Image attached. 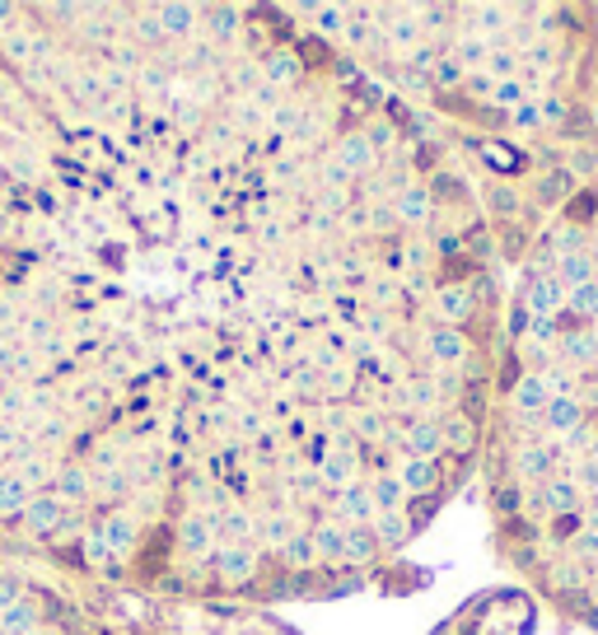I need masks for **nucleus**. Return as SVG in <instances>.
Listing matches in <instances>:
<instances>
[{
  "label": "nucleus",
  "instance_id": "f257e3e1",
  "mask_svg": "<svg viewBox=\"0 0 598 635\" xmlns=\"http://www.w3.org/2000/svg\"><path fill=\"white\" fill-rule=\"evenodd\" d=\"M211 575L225 588H249L262 579V547H243V542H220L211 556Z\"/></svg>",
  "mask_w": 598,
  "mask_h": 635
},
{
  "label": "nucleus",
  "instance_id": "f03ea898",
  "mask_svg": "<svg viewBox=\"0 0 598 635\" xmlns=\"http://www.w3.org/2000/svg\"><path fill=\"white\" fill-rule=\"evenodd\" d=\"M173 547H179L183 561H211L215 547H220V528L215 518L202 514V510H187L173 518Z\"/></svg>",
  "mask_w": 598,
  "mask_h": 635
},
{
  "label": "nucleus",
  "instance_id": "7ed1b4c3",
  "mask_svg": "<svg viewBox=\"0 0 598 635\" xmlns=\"http://www.w3.org/2000/svg\"><path fill=\"white\" fill-rule=\"evenodd\" d=\"M420 346H426L430 370H463L473 360V342L463 327H445V323H426L420 332Z\"/></svg>",
  "mask_w": 598,
  "mask_h": 635
},
{
  "label": "nucleus",
  "instance_id": "20e7f679",
  "mask_svg": "<svg viewBox=\"0 0 598 635\" xmlns=\"http://www.w3.org/2000/svg\"><path fill=\"white\" fill-rule=\"evenodd\" d=\"M323 159H327L332 169H342V173L351 178V183H365V178H369L374 169H379V150H374V141H369L365 131H346L342 141L332 145Z\"/></svg>",
  "mask_w": 598,
  "mask_h": 635
},
{
  "label": "nucleus",
  "instance_id": "39448f33",
  "mask_svg": "<svg viewBox=\"0 0 598 635\" xmlns=\"http://www.w3.org/2000/svg\"><path fill=\"white\" fill-rule=\"evenodd\" d=\"M393 476L403 482V491L412 495V501H420V495H439L445 491V458H403L393 467Z\"/></svg>",
  "mask_w": 598,
  "mask_h": 635
},
{
  "label": "nucleus",
  "instance_id": "423d86ee",
  "mask_svg": "<svg viewBox=\"0 0 598 635\" xmlns=\"http://www.w3.org/2000/svg\"><path fill=\"white\" fill-rule=\"evenodd\" d=\"M388 206H393V220L403 224V230H426V224L435 220V211H439L435 206V192L426 183H407L403 192L388 201Z\"/></svg>",
  "mask_w": 598,
  "mask_h": 635
},
{
  "label": "nucleus",
  "instance_id": "0eeeda50",
  "mask_svg": "<svg viewBox=\"0 0 598 635\" xmlns=\"http://www.w3.org/2000/svg\"><path fill=\"white\" fill-rule=\"evenodd\" d=\"M397 453L403 458H445V430H439V421L397 425Z\"/></svg>",
  "mask_w": 598,
  "mask_h": 635
},
{
  "label": "nucleus",
  "instance_id": "6e6552de",
  "mask_svg": "<svg viewBox=\"0 0 598 635\" xmlns=\"http://www.w3.org/2000/svg\"><path fill=\"white\" fill-rule=\"evenodd\" d=\"M71 514L75 510L61 505L57 495H33L29 510L19 514V528L33 533V537H61V528H65V518H71Z\"/></svg>",
  "mask_w": 598,
  "mask_h": 635
},
{
  "label": "nucleus",
  "instance_id": "1a4fd4ad",
  "mask_svg": "<svg viewBox=\"0 0 598 635\" xmlns=\"http://www.w3.org/2000/svg\"><path fill=\"white\" fill-rule=\"evenodd\" d=\"M551 397H557V393H551V383L543 379V370L519 374L515 383H509V406H515L524 421H543V412H547Z\"/></svg>",
  "mask_w": 598,
  "mask_h": 635
},
{
  "label": "nucleus",
  "instance_id": "9d476101",
  "mask_svg": "<svg viewBox=\"0 0 598 635\" xmlns=\"http://www.w3.org/2000/svg\"><path fill=\"white\" fill-rule=\"evenodd\" d=\"M308 542H314V552H318V565L323 571H346V561H342V552H346V528L337 524V518H327V514H318L314 524H308Z\"/></svg>",
  "mask_w": 598,
  "mask_h": 635
},
{
  "label": "nucleus",
  "instance_id": "9b49d317",
  "mask_svg": "<svg viewBox=\"0 0 598 635\" xmlns=\"http://www.w3.org/2000/svg\"><path fill=\"white\" fill-rule=\"evenodd\" d=\"M519 304L528 309V318H557L561 304H566V285L551 276V271H538V276H528Z\"/></svg>",
  "mask_w": 598,
  "mask_h": 635
},
{
  "label": "nucleus",
  "instance_id": "f8f14e48",
  "mask_svg": "<svg viewBox=\"0 0 598 635\" xmlns=\"http://www.w3.org/2000/svg\"><path fill=\"white\" fill-rule=\"evenodd\" d=\"M257 65H262V80H267L272 89H281V94H295V84L304 80V61H300L295 48H272V52H262Z\"/></svg>",
  "mask_w": 598,
  "mask_h": 635
},
{
  "label": "nucleus",
  "instance_id": "ddd939ff",
  "mask_svg": "<svg viewBox=\"0 0 598 635\" xmlns=\"http://www.w3.org/2000/svg\"><path fill=\"white\" fill-rule=\"evenodd\" d=\"M439 430H445V448H449V458H473L477 453V440H482V425H477V416H468V412H445L439 416Z\"/></svg>",
  "mask_w": 598,
  "mask_h": 635
},
{
  "label": "nucleus",
  "instance_id": "4468645a",
  "mask_svg": "<svg viewBox=\"0 0 598 635\" xmlns=\"http://www.w3.org/2000/svg\"><path fill=\"white\" fill-rule=\"evenodd\" d=\"M435 313L445 327H463L477 313V290L473 285H439L435 290Z\"/></svg>",
  "mask_w": 598,
  "mask_h": 635
},
{
  "label": "nucleus",
  "instance_id": "2eb2a0df",
  "mask_svg": "<svg viewBox=\"0 0 598 635\" xmlns=\"http://www.w3.org/2000/svg\"><path fill=\"white\" fill-rule=\"evenodd\" d=\"M239 19H243L239 6H202V33L215 42L220 52H225L234 38H243V24H239Z\"/></svg>",
  "mask_w": 598,
  "mask_h": 635
},
{
  "label": "nucleus",
  "instance_id": "dca6fc26",
  "mask_svg": "<svg viewBox=\"0 0 598 635\" xmlns=\"http://www.w3.org/2000/svg\"><path fill=\"white\" fill-rule=\"evenodd\" d=\"M160 24L169 42H192L202 33V6H160Z\"/></svg>",
  "mask_w": 598,
  "mask_h": 635
},
{
  "label": "nucleus",
  "instance_id": "f3484780",
  "mask_svg": "<svg viewBox=\"0 0 598 635\" xmlns=\"http://www.w3.org/2000/svg\"><path fill=\"white\" fill-rule=\"evenodd\" d=\"M33 495H38V491L24 482V476L6 472V476H0V518H6V524H19V514L29 510Z\"/></svg>",
  "mask_w": 598,
  "mask_h": 635
},
{
  "label": "nucleus",
  "instance_id": "a211bd4d",
  "mask_svg": "<svg viewBox=\"0 0 598 635\" xmlns=\"http://www.w3.org/2000/svg\"><path fill=\"white\" fill-rule=\"evenodd\" d=\"M369 495H374V510H379V514H407V501H412L393 472H374L369 476Z\"/></svg>",
  "mask_w": 598,
  "mask_h": 635
},
{
  "label": "nucleus",
  "instance_id": "6ab92c4d",
  "mask_svg": "<svg viewBox=\"0 0 598 635\" xmlns=\"http://www.w3.org/2000/svg\"><path fill=\"white\" fill-rule=\"evenodd\" d=\"M369 528H374V542H379V552H403L407 542L416 537V528H412L407 514H379Z\"/></svg>",
  "mask_w": 598,
  "mask_h": 635
},
{
  "label": "nucleus",
  "instance_id": "aec40b11",
  "mask_svg": "<svg viewBox=\"0 0 598 635\" xmlns=\"http://www.w3.org/2000/svg\"><path fill=\"white\" fill-rule=\"evenodd\" d=\"M538 425H547L551 435H575V430H580V402H575L570 393H557L547 402V412H543Z\"/></svg>",
  "mask_w": 598,
  "mask_h": 635
},
{
  "label": "nucleus",
  "instance_id": "412c9836",
  "mask_svg": "<svg viewBox=\"0 0 598 635\" xmlns=\"http://www.w3.org/2000/svg\"><path fill=\"white\" fill-rule=\"evenodd\" d=\"M566 290H575V285H589V281H598V262H594V253H585V248H575V253H566L561 262H557V271H551Z\"/></svg>",
  "mask_w": 598,
  "mask_h": 635
},
{
  "label": "nucleus",
  "instance_id": "4be33fe9",
  "mask_svg": "<svg viewBox=\"0 0 598 635\" xmlns=\"http://www.w3.org/2000/svg\"><path fill=\"white\" fill-rule=\"evenodd\" d=\"M342 561H346V571H365V565H374L379 561V542H374V528H346V552H342Z\"/></svg>",
  "mask_w": 598,
  "mask_h": 635
},
{
  "label": "nucleus",
  "instance_id": "5701e85b",
  "mask_svg": "<svg viewBox=\"0 0 598 635\" xmlns=\"http://www.w3.org/2000/svg\"><path fill=\"white\" fill-rule=\"evenodd\" d=\"M33 626H42V612H38V598H19L14 607H6V612H0V631H6V635H29Z\"/></svg>",
  "mask_w": 598,
  "mask_h": 635
},
{
  "label": "nucleus",
  "instance_id": "b1692460",
  "mask_svg": "<svg viewBox=\"0 0 598 635\" xmlns=\"http://www.w3.org/2000/svg\"><path fill=\"white\" fill-rule=\"evenodd\" d=\"M538 505L551 514H570V510H580V495H575V486H566V482H547L538 491Z\"/></svg>",
  "mask_w": 598,
  "mask_h": 635
},
{
  "label": "nucleus",
  "instance_id": "393cba45",
  "mask_svg": "<svg viewBox=\"0 0 598 635\" xmlns=\"http://www.w3.org/2000/svg\"><path fill=\"white\" fill-rule=\"evenodd\" d=\"M566 304H570V313L580 318V323H589V318H598V281L566 290Z\"/></svg>",
  "mask_w": 598,
  "mask_h": 635
},
{
  "label": "nucleus",
  "instance_id": "a878e982",
  "mask_svg": "<svg viewBox=\"0 0 598 635\" xmlns=\"http://www.w3.org/2000/svg\"><path fill=\"white\" fill-rule=\"evenodd\" d=\"M463 80H468V71H463V61H458L454 52H439V57H435V71H430V84L454 89V84H463Z\"/></svg>",
  "mask_w": 598,
  "mask_h": 635
},
{
  "label": "nucleus",
  "instance_id": "bb28decb",
  "mask_svg": "<svg viewBox=\"0 0 598 635\" xmlns=\"http://www.w3.org/2000/svg\"><path fill=\"white\" fill-rule=\"evenodd\" d=\"M482 71L491 75L496 84H500V80H515V71H519V52H515V48H491V57H486Z\"/></svg>",
  "mask_w": 598,
  "mask_h": 635
},
{
  "label": "nucleus",
  "instance_id": "cd10ccee",
  "mask_svg": "<svg viewBox=\"0 0 598 635\" xmlns=\"http://www.w3.org/2000/svg\"><path fill=\"white\" fill-rule=\"evenodd\" d=\"M547 467H551V453L543 444H528V448L515 453V472L519 476H547Z\"/></svg>",
  "mask_w": 598,
  "mask_h": 635
},
{
  "label": "nucleus",
  "instance_id": "c85d7f7f",
  "mask_svg": "<svg viewBox=\"0 0 598 635\" xmlns=\"http://www.w3.org/2000/svg\"><path fill=\"white\" fill-rule=\"evenodd\" d=\"M561 351L575 360V365H589L598 355V342H594V332H561Z\"/></svg>",
  "mask_w": 598,
  "mask_h": 635
},
{
  "label": "nucleus",
  "instance_id": "c756f323",
  "mask_svg": "<svg viewBox=\"0 0 598 635\" xmlns=\"http://www.w3.org/2000/svg\"><path fill=\"white\" fill-rule=\"evenodd\" d=\"M491 103L500 108V112H515V108H524L528 103V89H524V80L515 75V80H500L496 89H491Z\"/></svg>",
  "mask_w": 598,
  "mask_h": 635
},
{
  "label": "nucleus",
  "instance_id": "7c9ffc66",
  "mask_svg": "<svg viewBox=\"0 0 598 635\" xmlns=\"http://www.w3.org/2000/svg\"><path fill=\"white\" fill-rule=\"evenodd\" d=\"M314 29L323 38H337L342 42V33H346V6H318L314 10Z\"/></svg>",
  "mask_w": 598,
  "mask_h": 635
},
{
  "label": "nucleus",
  "instance_id": "2f4dec72",
  "mask_svg": "<svg viewBox=\"0 0 598 635\" xmlns=\"http://www.w3.org/2000/svg\"><path fill=\"white\" fill-rule=\"evenodd\" d=\"M486 201H491V211H496L500 220H515V215H519V196H515V188H505V183H491Z\"/></svg>",
  "mask_w": 598,
  "mask_h": 635
},
{
  "label": "nucleus",
  "instance_id": "473e14b6",
  "mask_svg": "<svg viewBox=\"0 0 598 635\" xmlns=\"http://www.w3.org/2000/svg\"><path fill=\"white\" fill-rule=\"evenodd\" d=\"M566 192H570V173H566V169H557V173L547 178V183H538V196H543V201H561Z\"/></svg>",
  "mask_w": 598,
  "mask_h": 635
},
{
  "label": "nucleus",
  "instance_id": "72a5a7b5",
  "mask_svg": "<svg viewBox=\"0 0 598 635\" xmlns=\"http://www.w3.org/2000/svg\"><path fill=\"white\" fill-rule=\"evenodd\" d=\"M509 122H515V127H524V131L543 127V108H538V99H528L524 108H515V112H509Z\"/></svg>",
  "mask_w": 598,
  "mask_h": 635
},
{
  "label": "nucleus",
  "instance_id": "f704fd0d",
  "mask_svg": "<svg viewBox=\"0 0 598 635\" xmlns=\"http://www.w3.org/2000/svg\"><path fill=\"white\" fill-rule=\"evenodd\" d=\"M19 598H24V584H19V579H10V575H0V612H6V607H14Z\"/></svg>",
  "mask_w": 598,
  "mask_h": 635
},
{
  "label": "nucleus",
  "instance_id": "c9c22d12",
  "mask_svg": "<svg viewBox=\"0 0 598 635\" xmlns=\"http://www.w3.org/2000/svg\"><path fill=\"white\" fill-rule=\"evenodd\" d=\"M538 108H543V122H561V118H566V99H561V94L538 99Z\"/></svg>",
  "mask_w": 598,
  "mask_h": 635
},
{
  "label": "nucleus",
  "instance_id": "e433bc0d",
  "mask_svg": "<svg viewBox=\"0 0 598 635\" xmlns=\"http://www.w3.org/2000/svg\"><path fill=\"white\" fill-rule=\"evenodd\" d=\"M496 505H500V514H519V491L515 486H500L496 491Z\"/></svg>",
  "mask_w": 598,
  "mask_h": 635
},
{
  "label": "nucleus",
  "instance_id": "4c0bfd02",
  "mask_svg": "<svg viewBox=\"0 0 598 635\" xmlns=\"http://www.w3.org/2000/svg\"><path fill=\"white\" fill-rule=\"evenodd\" d=\"M570 547H575V556H594V552H598V533H585V537H575Z\"/></svg>",
  "mask_w": 598,
  "mask_h": 635
},
{
  "label": "nucleus",
  "instance_id": "58836bf2",
  "mask_svg": "<svg viewBox=\"0 0 598 635\" xmlns=\"http://www.w3.org/2000/svg\"><path fill=\"white\" fill-rule=\"evenodd\" d=\"M29 635H61V631H57V626H33Z\"/></svg>",
  "mask_w": 598,
  "mask_h": 635
},
{
  "label": "nucleus",
  "instance_id": "ea45409f",
  "mask_svg": "<svg viewBox=\"0 0 598 635\" xmlns=\"http://www.w3.org/2000/svg\"><path fill=\"white\" fill-rule=\"evenodd\" d=\"M585 598H589V603H594V607H598V579H594V584H589V594H585Z\"/></svg>",
  "mask_w": 598,
  "mask_h": 635
},
{
  "label": "nucleus",
  "instance_id": "a19ab883",
  "mask_svg": "<svg viewBox=\"0 0 598 635\" xmlns=\"http://www.w3.org/2000/svg\"><path fill=\"white\" fill-rule=\"evenodd\" d=\"M10 472V463H6V453H0V476H6Z\"/></svg>",
  "mask_w": 598,
  "mask_h": 635
},
{
  "label": "nucleus",
  "instance_id": "79ce46f5",
  "mask_svg": "<svg viewBox=\"0 0 598 635\" xmlns=\"http://www.w3.org/2000/svg\"><path fill=\"white\" fill-rule=\"evenodd\" d=\"M589 118H594V127H598V99H594V108H589Z\"/></svg>",
  "mask_w": 598,
  "mask_h": 635
},
{
  "label": "nucleus",
  "instance_id": "37998d69",
  "mask_svg": "<svg viewBox=\"0 0 598 635\" xmlns=\"http://www.w3.org/2000/svg\"><path fill=\"white\" fill-rule=\"evenodd\" d=\"M0 635H6V631H0Z\"/></svg>",
  "mask_w": 598,
  "mask_h": 635
}]
</instances>
